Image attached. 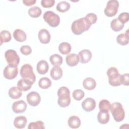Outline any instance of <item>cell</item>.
<instances>
[{"label":"cell","instance_id":"cell-1","mask_svg":"<svg viewBox=\"0 0 129 129\" xmlns=\"http://www.w3.org/2000/svg\"><path fill=\"white\" fill-rule=\"evenodd\" d=\"M91 26V24L88 20L85 17H83L75 20L73 22L71 26V30L74 34L80 35L89 30Z\"/></svg>","mask_w":129,"mask_h":129},{"label":"cell","instance_id":"cell-2","mask_svg":"<svg viewBox=\"0 0 129 129\" xmlns=\"http://www.w3.org/2000/svg\"><path fill=\"white\" fill-rule=\"evenodd\" d=\"M58 100L57 103L61 107H66L71 103L70 91L69 89L64 86L61 87L57 91Z\"/></svg>","mask_w":129,"mask_h":129},{"label":"cell","instance_id":"cell-3","mask_svg":"<svg viewBox=\"0 0 129 129\" xmlns=\"http://www.w3.org/2000/svg\"><path fill=\"white\" fill-rule=\"evenodd\" d=\"M108 77V82L112 86H119L122 84V77L118 73V71L115 67H110L107 71Z\"/></svg>","mask_w":129,"mask_h":129},{"label":"cell","instance_id":"cell-4","mask_svg":"<svg viewBox=\"0 0 129 129\" xmlns=\"http://www.w3.org/2000/svg\"><path fill=\"white\" fill-rule=\"evenodd\" d=\"M110 110L114 119L116 122H120L124 119L125 112L121 103L119 102L113 103L110 105Z\"/></svg>","mask_w":129,"mask_h":129},{"label":"cell","instance_id":"cell-5","mask_svg":"<svg viewBox=\"0 0 129 129\" xmlns=\"http://www.w3.org/2000/svg\"><path fill=\"white\" fill-rule=\"evenodd\" d=\"M20 75L23 79L28 80L33 84L35 82L36 76L33 68L30 64L26 63L22 66L20 69Z\"/></svg>","mask_w":129,"mask_h":129},{"label":"cell","instance_id":"cell-6","mask_svg":"<svg viewBox=\"0 0 129 129\" xmlns=\"http://www.w3.org/2000/svg\"><path fill=\"white\" fill-rule=\"evenodd\" d=\"M44 21L51 27H56L60 23V18L58 15L51 11H47L44 13L43 16Z\"/></svg>","mask_w":129,"mask_h":129},{"label":"cell","instance_id":"cell-7","mask_svg":"<svg viewBox=\"0 0 129 129\" xmlns=\"http://www.w3.org/2000/svg\"><path fill=\"white\" fill-rule=\"evenodd\" d=\"M5 57L8 65L16 67L20 62V57L16 51L13 49L7 50L5 54Z\"/></svg>","mask_w":129,"mask_h":129},{"label":"cell","instance_id":"cell-8","mask_svg":"<svg viewBox=\"0 0 129 129\" xmlns=\"http://www.w3.org/2000/svg\"><path fill=\"white\" fill-rule=\"evenodd\" d=\"M119 3L116 0H110L108 1L106 6L104 10L105 15L108 17L114 16L118 11Z\"/></svg>","mask_w":129,"mask_h":129},{"label":"cell","instance_id":"cell-9","mask_svg":"<svg viewBox=\"0 0 129 129\" xmlns=\"http://www.w3.org/2000/svg\"><path fill=\"white\" fill-rule=\"evenodd\" d=\"M26 99L28 104L32 106H37L41 101V97L39 94L35 91L29 93L27 95Z\"/></svg>","mask_w":129,"mask_h":129},{"label":"cell","instance_id":"cell-10","mask_svg":"<svg viewBox=\"0 0 129 129\" xmlns=\"http://www.w3.org/2000/svg\"><path fill=\"white\" fill-rule=\"evenodd\" d=\"M18 73V67H13L9 65L7 66L3 72L4 77L8 80H12L15 79Z\"/></svg>","mask_w":129,"mask_h":129},{"label":"cell","instance_id":"cell-11","mask_svg":"<svg viewBox=\"0 0 129 129\" xmlns=\"http://www.w3.org/2000/svg\"><path fill=\"white\" fill-rule=\"evenodd\" d=\"M27 108V104L23 100L15 101L12 105V110L15 113H22L25 112Z\"/></svg>","mask_w":129,"mask_h":129},{"label":"cell","instance_id":"cell-12","mask_svg":"<svg viewBox=\"0 0 129 129\" xmlns=\"http://www.w3.org/2000/svg\"><path fill=\"white\" fill-rule=\"evenodd\" d=\"M83 109L87 112L93 110L96 107V102L92 98H87L85 99L82 103Z\"/></svg>","mask_w":129,"mask_h":129},{"label":"cell","instance_id":"cell-13","mask_svg":"<svg viewBox=\"0 0 129 129\" xmlns=\"http://www.w3.org/2000/svg\"><path fill=\"white\" fill-rule=\"evenodd\" d=\"M78 56L79 61L82 63H86L91 60L92 53L88 49H83L79 52Z\"/></svg>","mask_w":129,"mask_h":129},{"label":"cell","instance_id":"cell-14","mask_svg":"<svg viewBox=\"0 0 129 129\" xmlns=\"http://www.w3.org/2000/svg\"><path fill=\"white\" fill-rule=\"evenodd\" d=\"M40 42L43 44H47L50 40V35L48 31L45 29L40 30L38 34Z\"/></svg>","mask_w":129,"mask_h":129},{"label":"cell","instance_id":"cell-15","mask_svg":"<svg viewBox=\"0 0 129 129\" xmlns=\"http://www.w3.org/2000/svg\"><path fill=\"white\" fill-rule=\"evenodd\" d=\"M33 83L30 81L25 79H20L17 83V86L23 91H27L31 89Z\"/></svg>","mask_w":129,"mask_h":129},{"label":"cell","instance_id":"cell-16","mask_svg":"<svg viewBox=\"0 0 129 129\" xmlns=\"http://www.w3.org/2000/svg\"><path fill=\"white\" fill-rule=\"evenodd\" d=\"M36 69L39 74L44 75L46 74L49 70V64L46 60H41L37 63Z\"/></svg>","mask_w":129,"mask_h":129},{"label":"cell","instance_id":"cell-17","mask_svg":"<svg viewBox=\"0 0 129 129\" xmlns=\"http://www.w3.org/2000/svg\"><path fill=\"white\" fill-rule=\"evenodd\" d=\"M66 63L70 67L77 66L79 61L78 55L75 53H71L68 55L66 58Z\"/></svg>","mask_w":129,"mask_h":129},{"label":"cell","instance_id":"cell-18","mask_svg":"<svg viewBox=\"0 0 129 129\" xmlns=\"http://www.w3.org/2000/svg\"><path fill=\"white\" fill-rule=\"evenodd\" d=\"M27 122V118L24 116H17L14 120V125L15 127L19 129L23 128L26 126Z\"/></svg>","mask_w":129,"mask_h":129},{"label":"cell","instance_id":"cell-19","mask_svg":"<svg viewBox=\"0 0 129 129\" xmlns=\"http://www.w3.org/2000/svg\"><path fill=\"white\" fill-rule=\"evenodd\" d=\"M83 85L85 89L88 90H92L96 87V83L94 79L90 77H88L83 80Z\"/></svg>","mask_w":129,"mask_h":129},{"label":"cell","instance_id":"cell-20","mask_svg":"<svg viewBox=\"0 0 129 129\" xmlns=\"http://www.w3.org/2000/svg\"><path fill=\"white\" fill-rule=\"evenodd\" d=\"M109 117L108 111H100L97 115V119L100 123L105 124L109 121Z\"/></svg>","mask_w":129,"mask_h":129},{"label":"cell","instance_id":"cell-21","mask_svg":"<svg viewBox=\"0 0 129 129\" xmlns=\"http://www.w3.org/2000/svg\"><path fill=\"white\" fill-rule=\"evenodd\" d=\"M14 39L18 42H22L26 40L27 36L25 32L21 29H16L13 33Z\"/></svg>","mask_w":129,"mask_h":129},{"label":"cell","instance_id":"cell-22","mask_svg":"<svg viewBox=\"0 0 129 129\" xmlns=\"http://www.w3.org/2000/svg\"><path fill=\"white\" fill-rule=\"evenodd\" d=\"M62 76V70L59 66H54L51 70L50 76L54 80L60 79Z\"/></svg>","mask_w":129,"mask_h":129},{"label":"cell","instance_id":"cell-23","mask_svg":"<svg viewBox=\"0 0 129 129\" xmlns=\"http://www.w3.org/2000/svg\"><path fill=\"white\" fill-rule=\"evenodd\" d=\"M8 94L10 98L13 99H17L21 97L22 92L19 87H12L9 89Z\"/></svg>","mask_w":129,"mask_h":129},{"label":"cell","instance_id":"cell-24","mask_svg":"<svg viewBox=\"0 0 129 129\" xmlns=\"http://www.w3.org/2000/svg\"><path fill=\"white\" fill-rule=\"evenodd\" d=\"M81 123V120L79 117L75 115H73L70 117L68 121L69 126L72 128H77L79 127Z\"/></svg>","mask_w":129,"mask_h":129},{"label":"cell","instance_id":"cell-25","mask_svg":"<svg viewBox=\"0 0 129 129\" xmlns=\"http://www.w3.org/2000/svg\"><path fill=\"white\" fill-rule=\"evenodd\" d=\"M110 27L112 30L115 32H118L122 29L124 27V24L121 22L118 18H115L111 21Z\"/></svg>","mask_w":129,"mask_h":129},{"label":"cell","instance_id":"cell-26","mask_svg":"<svg viewBox=\"0 0 129 129\" xmlns=\"http://www.w3.org/2000/svg\"><path fill=\"white\" fill-rule=\"evenodd\" d=\"M117 42L121 45H126L128 43V33L127 30L125 33L119 34L116 38Z\"/></svg>","mask_w":129,"mask_h":129},{"label":"cell","instance_id":"cell-27","mask_svg":"<svg viewBox=\"0 0 129 129\" xmlns=\"http://www.w3.org/2000/svg\"><path fill=\"white\" fill-rule=\"evenodd\" d=\"M49 60L53 66H59L62 64L63 59L62 56L58 54H54L50 56Z\"/></svg>","mask_w":129,"mask_h":129},{"label":"cell","instance_id":"cell-28","mask_svg":"<svg viewBox=\"0 0 129 129\" xmlns=\"http://www.w3.org/2000/svg\"><path fill=\"white\" fill-rule=\"evenodd\" d=\"M72 49L71 45L66 42L61 43L58 46L59 51L62 54H67L69 53Z\"/></svg>","mask_w":129,"mask_h":129},{"label":"cell","instance_id":"cell-29","mask_svg":"<svg viewBox=\"0 0 129 129\" xmlns=\"http://www.w3.org/2000/svg\"><path fill=\"white\" fill-rule=\"evenodd\" d=\"M38 85L41 89H46L51 86V81L47 77H43L39 80Z\"/></svg>","mask_w":129,"mask_h":129},{"label":"cell","instance_id":"cell-30","mask_svg":"<svg viewBox=\"0 0 129 129\" xmlns=\"http://www.w3.org/2000/svg\"><path fill=\"white\" fill-rule=\"evenodd\" d=\"M70 8V4L66 1H61L59 2L56 7V10L61 13H64L68 11Z\"/></svg>","mask_w":129,"mask_h":129},{"label":"cell","instance_id":"cell-31","mask_svg":"<svg viewBox=\"0 0 129 129\" xmlns=\"http://www.w3.org/2000/svg\"><path fill=\"white\" fill-rule=\"evenodd\" d=\"M42 11L38 7H33L28 10V14L31 17L38 18L41 15Z\"/></svg>","mask_w":129,"mask_h":129},{"label":"cell","instance_id":"cell-32","mask_svg":"<svg viewBox=\"0 0 129 129\" xmlns=\"http://www.w3.org/2000/svg\"><path fill=\"white\" fill-rule=\"evenodd\" d=\"M11 34L7 30H3L0 34L1 45L4 42H8L11 40Z\"/></svg>","mask_w":129,"mask_h":129},{"label":"cell","instance_id":"cell-33","mask_svg":"<svg viewBox=\"0 0 129 129\" xmlns=\"http://www.w3.org/2000/svg\"><path fill=\"white\" fill-rule=\"evenodd\" d=\"M110 103L106 99L101 100L99 103V108L100 111H109L110 108Z\"/></svg>","mask_w":129,"mask_h":129},{"label":"cell","instance_id":"cell-34","mask_svg":"<svg viewBox=\"0 0 129 129\" xmlns=\"http://www.w3.org/2000/svg\"><path fill=\"white\" fill-rule=\"evenodd\" d=\"M29 129H44L45 125L43 122L41 120H38L35 122H30L28 126Z\"/></svg>","mask_w":129,"mask_h":129},{"label":"cell","instance_id":"cell-35","mask_svg":"<svg viewBox=\"0 0 129 129\" xmlns=\"http://www.w3.org/2000/svg\"><path fill=\"white\" fill-rule=\"evenodd\" d=\"M72 96L74 99L77 101H79L82 100L84 98L85 96V93L83 90L80 89H77L73 91Z\"/></svg>","mask_w":129,"mask_h":129},{"label":"cell","instance_id":"cell-36","mask_svg":"<svg viewBox=\"0 0 129 129\" xmlns=\"http://www.w3.org/2000/svg\"><path fill=\"white\" fill-rule=\"evenodd\" d=\"M20 51L22 54L25 55H28L31 53L32 49L29 45H23L21 47Z\"/></svg>","mask_w":129,"mask_h":129},{"label":"cell","instance_id":"cell-37","mask_svg":"<svg viewBox=\"0 0 129 129\" xmlns=\"http://www.w3.org/2000/svg\"><path fill=\"white\" fill-rule=\"evenodd\" d=\"M85 18L92 25L95 24L97 20V17L96 14L94 13H89L86 15Z\"/></svg>","mask_w":129,"mask_h":129},{"label":"cell","instance_id":"cell-38","mask_svg":"<svg viewBox=\"0 0 129 129\" xmlns=\"http://www.w3.org/2000/svg\"><path fill=\"white\" fill-rule=\"evenodd\" d=\"M118 19L123 24L127 22L129 19V15L127 12H123L120 14L118 17Z\"/></svg>","mask_w":129,"mask_h":129},{"label":"cell","instance_id":"cell-39","mask_svg":"<svg viewBox=\"0 0 129 129\" xmlns=\"http://www.w3.org/2000/svg\"><path fill=\"white\" fill-rule=\"evenodd\" d=\"M55 3L54 0H42L41 2V6L45 8L52 7Z\"/></svg>","mask_w":129,"mask_h":129},{"label":"cell","instance_id":"cell-40","mask_svg":"<svg viewBox=\"0 0 129 129\" xmlns=\"http://www.w3.org/2000/svg\"><path fill=\"white\" fill-rule=\"evenodd\" d=\"M122 84L125 86H128L129 84L128 83V74H124L122 75Z\"/></svg>","mask_w":129,"mask_h":129},{"label":"cell","instance_id":"cell-41","mask_svg":"<svg viewBox=\"0 0 129 129\" xmlns=\"http://www.w3.org/2000/svg\"><path fill=\"white\" fill-rule=\"evenodd\" d=\"M36 2V0H23V4L27 6H31L32 5H33L34 4H35Z\"/></svg>","mask_w":129,"mask_h":129}]
</instances>
